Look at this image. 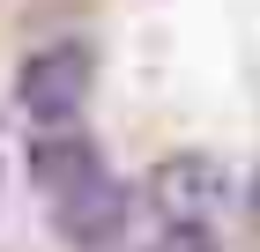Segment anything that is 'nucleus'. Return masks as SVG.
<instances>
[{"instance_id": "39448f33", "label": "nucleus", "mask_w": 260, "mask_h": 252, "mask_svg": "<svg viewBox=\"0 0 260 252\" xmlns=\"http://www.w3.org/2000/svg\"><path fill=\"white\" fill-rule=\"evenodd\" d=\"M149 252H216V230H208L201 215H179V223H164V237Z\"/></svg>"}, {"instance_id": "f257e3e1", "label": "nucleus", "mask_w": 260, "mask_h": 252, "mask_svg": "<svg viewBox=\"0 0 260 252\" xmlns=\"http://www.w3.org/2000/svg\"><path fill=\"white\" fill-rule=\"evenodd\" d=\"M89 75H97L89 45L60 38V45H45V52H30L15 67V104L38 126H75V112L89 104Z\"/></svg>"}, {"instance_id": "20e7f679", "label": "nucleus", "mask_w": 260, "mask_h": 252, "mask_svg": "<svg viewBox=\"0 0 260 252\" xmlns=\"http://www.w3.org/2000/svg\"><path fill=\"white\" fill-rule=\"evenodd\" d=\"M156 186H164V200H171V208H208V200L223 193V171L216 163H208V156H179V163H164L156 171Z\"/></svg>"}, {"instance_id": "f03ea898", "label": "nucleus", "mask_w": 260, "mask_h": 252, "mask_svg": "<svg viewBox=\"0 0 260 252\" xmlns=\"http://www.w3.org/2000/svg\"><path fill=\"white\" fill-rule=\"evenodd\" d=\"M22 171H30V186H38L45 200H67V193H82L89 178H104V156H97V141L82 134V126H45V134H30V149H22Z\"/></svg>"}, {"instance_id": "423d86ee", "label": "nucleus", "mask_w": 260, "mask_h": 252, "mask_svg": "<svg viewBox=\"0 0 260 252\" xmlns=\"http://www.w3.org/2000/svg\"><path fill=\"white\" fill-rule=\"evenodd\" d=\"M245 208H253V223H260V171L245 178Z\"/></svg>"}, {"instance_id": "7ed1b4c3", "label": "nucleus", "mask_w": 260, "mask_h": 252, "mask_svg": "<svg viewBox=\"0 0 260 252\" xmlns=\"http://www.w3.org/2000/svg\"><path fill=\"white\" fill-rule=\"evenodd\" d=\"M52 230H60L75 252H112L119 230H126V186L119 178H89L82 193L52 200Z\"/></svg>"}]
</instances>
